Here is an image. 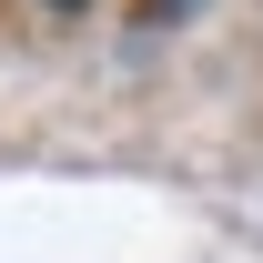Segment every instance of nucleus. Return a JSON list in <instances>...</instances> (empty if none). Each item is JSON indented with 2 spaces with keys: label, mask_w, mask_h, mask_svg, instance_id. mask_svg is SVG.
<instances>
[{
  "label": "nucleus",
  "mask_w": 263,
  "mask_h": 263,
  "mask_svg": "<svg viewBox=\"0 0 263 263\" xmlns=\"http://www.w3.org/2000/svg\"><path fill=\"white\" fill-rule=\"evenodd\" d=\"M31 10H51V21H81V10H91V0H31Z\"/></svg>",
  "instance_id": "nucleus-2"
},
{
  "label": "nucleus",
  "mask_w": 263,
  "mask_h": 263,
  "mask_svg": "<svg viewBox=\"0 0 263 263\" xmlns=\"http://www.w3.org/2000/svg\"><path fill=\"white\" fill-rule=\"evenodd\" d=\"M193 10H202V0H152V21H193Z\"/></svg>",
  "instance_id": "nucleus-1"
}]
</instances>
